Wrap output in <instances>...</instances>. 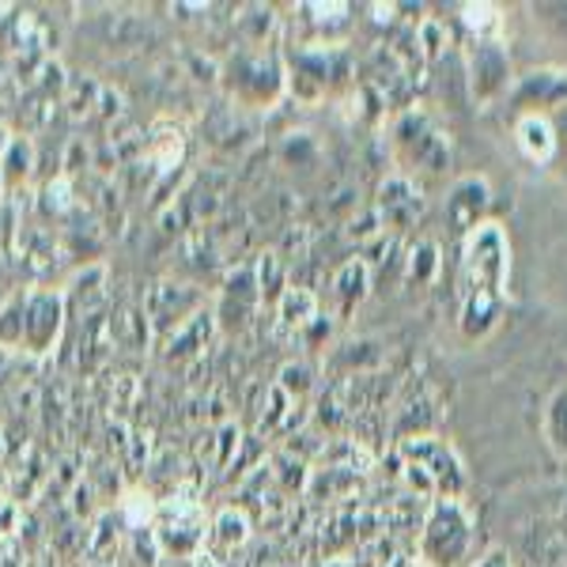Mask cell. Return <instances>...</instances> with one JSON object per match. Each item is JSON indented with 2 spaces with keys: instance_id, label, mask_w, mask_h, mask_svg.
Instances as JSON below:
<instances>
[{
  "instance_id": "25",
  "label": "cell",
  "mask_w": 567,
  "mask_h": 567,
  "mask_svg": "<svg viewBox=\"0 0 567 567\" xmlns=\"http://www.w3.org/2000/svg\"><path fill=\"white\" fill-rule=\"evenodd\" d=\"M277 27V12L272 8H265V4H250V8H243V16H239V31H243V39L246 42H254V45H261L265 42V34Z\"/></svg>"
},
{
  "instance_id": "14",
  "label": "cell",
  "mask_w": 567,
  "mask_h": 567,
  "mask_svg": "<svg viewBox=\"0 0 567 567\" xmlns=\"http://www.w3.org/2000/svg\"><path fill=\"white\" fill-rule=\"evenodd\" d=\"M329 296L337 303V318H349L363 299L371 296V261L368 258H349L329 280Z\"/></svg>"
},
{
  "instance_id": "23",
  "label": "cell",
  "mask_w": 567,
  "mask_h": 567,
  "mask_svg": "<svg viewBox=\"0 0 567 567\" xmlns=\"http://www.w3.org/2000/svg\"><path fill=\"white\" fill-rule=\"evenodd\" d=\"M451 45V34H446V23L435 20V16H424L416 20V50H420V61H439Z\"/></svg>"
},
{
  "instance_id": "4",
  "label": "cell",
  "mask_w": 567,
  "mask_h": 567,
  "mask_svg": "<svg viewBox=\"0 0 567 567\" xmlns=\"http://www.w3.org/2000/svg\"><path fill=\"white\" fill-rule=\"evenodd\" d=\"M390 144L398 159H405L416 171H427V175H443L451 167V133L420 106H409L393 117Z\"/></svg>"
},
{
  "instance_id": "8",
  "label": "cell",
  "mask_w": 567,
  "mask_h": 567,
  "mask_svg": "<svg viewBox=\"0 0 567 567\" xmlns=\"http://www.w3.org/2000/svg\"><path fill=\"white\" fill-rule=\"evenodd\" d=\"M374 213L390 231H409L424 216V194L409 175H386L379 186V197H374Z\"/></svg>"
},
{
  "instance_id": "26",
  "label": "cell",
  "mask_w": 567,
  "mask_h": 567,
  "mask_svg": "<svg viewBox=\"0 0 567 567\" xmlns=\"http://www.w3.org/2000/svg\"><path fill=\"white\" fill-rule=\"evenodd\" d=\"M277 386L288 393L291 401H307V393L315 390V371H310L303 360H299V363H284Z\"/></svg>"
},
{
  "instance_id": "27",
  "label": "cell",
  "mask_w": 567,
  "mask_h": 567,
  "mask_svg": "<svg viewBox=\"0 0 567 567\" xmlns=\"http://www.w3.org/2000/svg\"><path fill=\"white\" fill-rule=\"evenodd\" d=\"M280 155L291 167H315L318 163V144L310 141V133H288L280 144Z\"/></svg>"
},
{
  "instance_id": "15",
  "label": "cell",
  "mask_w": 567,
  "mask_h": 567,
  "mask_svg": "<svg viewBox=\"0 0 567 567\" xmlns=\"http://www.w3.org/2000/svg\"><path fill=\"white\" fill-rule=\"evenodd\" d=\"M315 470H349V473H360L368 477L374 470V451L363 439H352V435H329L318 451V465Z\"/></svg>"
},
{
  "instance_id": "24",
  "label": "cell",
  "mask_w": 567,
  "mask_h": 567,
  "mask_svg": "<svg viewBox=\"0 0 567 567\" xmlns=\"http://www.w3.org/2000/svg\"><path fill=\"white\" fill-rule=\"evenodd\" d=\"M299 12H307V23L318 34H329V42H333V31H344L352 20V4H303Z\"/></svg>"
},
{
  "instance_id": "22",
  "label": "cell",
  "mask_w": 567,
  "mask_h": 567,
  "mask_svg": "<svg viewBox=\"0 0 567 567\" xmlns=\"http://www.w3.org/2000/svg\"><path fill=\"white\" fill-rule=\"evenodd\" d=\"M122 518H125V526L144 529V526L159 523V503H155L152 492L133 488V492H125V496H122Z\"/></svg>"
},
{
  "instance_id": "21",
  "label": "cell",
  "mask_w": 567,
  "mask_h": 567,
  "mask_svg": "<svg viewBox=\"0 0 567 567\" xmlns=\"http://www.w3.org/2000/svg\"><path fill=\"white\" fill-rule=\"evenodd\" d=\"M277 310H280V322L284 326L299 329V333H303V329L318 318V296H315V291H307V288H288L280 296Z\"/></svg>"
},
{
  "instance_id": "30",
  "label": "cell",
  "mask_w": 567,
  "mask_h": 567,
  "mask_svg": "<svg viewBox=\"0 0 567 567\" xmlns=\"http://www.w3.org/2000/svg\"><path fill=\"white\" fill-rule=\"evenodd\" d=\"M368 12H371V20H374V23L393 27V23H398V12H401V8H398V4H368Z\"/></svg>"
},
{
  "instance_id": "9",
  "label": "cell",
  "mask_w": 567,
  "mask_h": 567,
  "mask_svg": "<svg viewBox=\"0 0 567 567\" xmlns=\"http://www.w3.org/2000/svg\"><path fill=\"white\" fill-rule=\"evenodd\" d=\"M511 103L518 114H545L567 110V69H534L511 87Z\"/></svg>"
},
{
  "instance_id": "16",
  "label": "cell",
  "mask_w": 567,
  "mask_h": 567,
  "mask_svg": "<svg viewBox=\"0 0 567 567\" xmlns=\"http://www.w3.org/2000/svg\"><path fill=\"white\" fill-rule=\"evenodd\" d=\"M363 488L360 473L349 470H310L307 481V496L318 503H341V499H355Z\"/></svg>"
},
{
  "instance_id": "17",
  "label": "cell",
  "mask_w": 567,
  "mask_h": 567,
  "mask_svg": "<svg viewBox=\"0 0 567 567\" xmlns=\"http://www.w3.org/2000/svg\"><path fill=\"white\" fill-rule=\"evenodd\" d=\"M458 20L462 27L470 31V42H492V39H503V8L492 4V0H477V4H462L458 8Z\"/></svg>"
},
{
  "instance_id": "6",
  "label": "cell",
  "mask_w": 567,
  "mask_h": 567,
  "mask_svg": "<svg viewBox=\"0 0 567 567\" xmlns=\"http://www.w3.org/2000/svg\"><path fill=\"white\" fill-rule=\"evenodd\" d=\"M465 65H470V91L481 106L499 103V99L511 95V87H515V69H511V53L503 39L470 42Z\"/></svg>"
},
{
  "instance_id": "1",
  "label": "cell",
  "mask_w": 567,
  "mask_h": 567,
  "mask_svg": "<svg viewBox=\"0 0 567 567\" xmlns=\"http://www.w3.org/2000/svg\"><path fill=\"white\" fill-rule=\"evenodd\" d=\"M393 454L401 458V477L416 496L462 499L465 488H470V473H465V462L451 439L435 432L409 435L393 443Z\"/></svg>"
},
{
  "instance_id": "12",
  "label": "cell",
  "mask_w": 567,
  "mask_h": 567,
  "mask_svg": "<svg viewBox=\"0 0 567 567\" xmlns=\"http://www.w3.org/2000/svg\"><path fill=\"white\" fill-rule=\"evenodd\" d=\"M503 299L496 291H462V310H458V333L470 344L484 341V337L496 333L503 318Z\"/></svg>"
},
{
  "instance_id": "11",
  "label": "cell",
  "mask_w": 567,
  "mask_h": 567,
  "mask_svg": "<svg viewBox=\"0 0 567 567\" xmlns=\"http://www.w3.org/2000/svg\"><path fill=\"white\" fill-rule=\"evenodd\" d=\"M386 355H390L386 341H379V337H355V341L333 344L326 368L333 374H341V379H352V374L382 371V368H386Z\"/></svg>"
},
{
  "instance_id": "2",
  "label": "cell",
  "mask_w": 567,
  "mask_h": 567,
  "mask_svg": "<svg viewBox=\"0 0 567 567\" xmlns=\"http://www.w3.org/2000/svg\"><path fill=\"white\" fill-rule=\"evenodd\" d=\"M473 511L465 499H432L416 537V564L424 567H462L473 548Z\"/></svg>"
},
{
  "instance_id": "10",
  "label": "cell",
  "mask_w": 567,
  "mask_h": 567,
  "mask_svg": "<svg viewBox=\"0 0 567 567\" xmlns=\"http://www.w3.org/2000/svg\"><path fill=\"white\" fill-rule=\"evenodd\" d=\"M488 208H492V182L484 175H462L446 189V219H451V227H458L462 235L484 224Z\"/></svg>"
},
{
  "instance_id": "29",
  "label": "cell",
  "mask_w": 567,
  "mask_h": 567,
  "mask_svg": "<svg viewBox=\"0 0 567 567\" xmlns=\"http://www.w3.org/2000/svg\"><path fill=\"white\" fill-rule=\"evenodd\" d=\"M470 567H515V560H511V553L503 545H488Z\"/></svg>"
},
{
  "instance_id": "5",
  "label": "cell",
  "mask_w": 567,
  "mask_h": 567,
  "mask_svg": "<svg viewBox=\"0 0 567 567\" xmlns=\"http://www.w3.org/2000/svg\"><path fill=\"white\" fill-rule=\"evenodd\" d=\"M227 91L231 99H239L246 106H272L288 87V72L280 69L277 58H265V53H239V58L227 61Z\"/></svg>"
},
{
  "instance_id": "20",
  "label": "cell",
  "mask_w": 567,
  "mask_h": 567,
  "mask_svg": "<svg viewBox=\"0 0 567 567\" xmlns=\"http://www.w3.org/2000/svg\"><path fill=\"white\" fill-rule=\"evenodd\" d=\"M439 269H443V261H439V243L435 239H420L416 246H409V258H405V280L409 284L427 288V284H435Z\"/></svg>"
},
{
  "instance_id": "3",
  "label": "cell",
  "mask_w": 567,
  "mask_h": 567,
  "mask_svg": "<svg viewBox=\"0 0 567 567\" xmlns=\"http://www.w3.org/2000/svg\"><path fill=\"white\" fill-rule=\"evenodd\" d=\"M511 239L496 219H484L462 235V291H496L507 296Z\"/></svg>"
},
{
  "instance_id": "7",
  "label": "cell",
  "mask_w": 567,
  "mask_h": 567,
  "mask_svg": "<svg viewBox=\"0 0 567 567\" xmlns=\"http://www.w3.org/2000/svg\"><path fill=\"white\" fill-rule=\"evenodd\" d=\"M208 537V526H205V507L197 499H186V496H175V503L159 507V529H155V542L159 548L175 556H194Z\"/></svg>"
},
{
  "instance_id": "18",
  "label": "cell",
  "mask_w": 567,
  "mask_h": 567,
  "mask_svg": "<svg viewBox=\"0 0 567 567\" xmlns=\"http://www.w3.org/2000/svg\"><path fill=\"white\" fill-rule=\"evenodd\" d=\"M542 435H545L548 451L560 462H567V386H556L548 393V401L542 409Z\"/></svg>"
},
{
  "instance_id": "19",
  "label": "cell",
  "mask_w": 567,
  "mask_h": 567,
  "mask_svg": "<svg viewBox=\"0 0 567 567\" xmlns=\"http://www.w3.org/2000/svg\"><path fill=\"white\" fill-rule=\"evenodd\" d=\"M246 537H250V518L235 507L219 511L213 518V529H208V545L219 548V553H231V548L246 545Z\"/></svg>"
},
{
  "instance_id": "28",
  "label": "cell",
  "mask_w": 567,
  "mask_h": 567,
  "mask_svg": "<svg viewBox=\"0 0 567 567\" xmlns=\"http://www.w3.org/2000/svg\"><path fill=\"white\" fill-rule=\"evenodd\" d=\"M258 288H261V299H277L288 291V284H284V265L277 254H265L261 265H258Z\"/></svg>"
},
{
  "instance_id": "13",
  "label": "cell",
  "mask_w": 567,
  "mask_h": 567,
  "mask_svg": "<svg viewBox=\"0 0 567 567\" xmlns=\"http://www.w3.org/2000/svg\"><path fill=\"white\" fill-rule=\"evenodd\" d=\"M515 144H518V152H523L529 163H537V167H548V163L556 159V152H560V136H556L553 117H545V114H518Z\"/></svg>"
}]
</instances>
